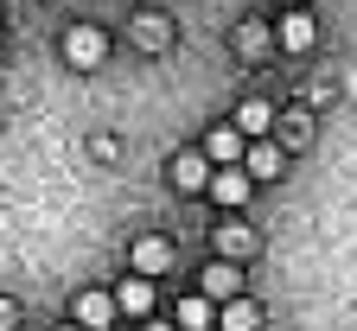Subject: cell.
Listing matches in <instances>:
<instances>
[{"label":"cell","instance_id":"obj_1","mask_svg":"<svg viewBox=\"0 0 357 331\" xmlns=\"http://www.w3.org/2000/svg\"><path fill=\"white\" fill-rule=\"evenodd\" d=\"M64 58H70L77 70H96V64L109 58V32H102V26H70V32H64Z\"/></svg>","mask_w":357,"mask_h":331},{"label":"cell","instance_id":"obj_2","mask_svg":"<svg viewBox=\"0 0 357 331\" xmlns=\"http://www.w3.org/2000/svg\"><path fill=\"white\" fill-rule=\"evenodd\" d=\"M249 185H255V178H249L243 166H217L204 192H211V198H217L223 210H243V204H249Z\"/></svg>","mask_w":357,"mask_h":331},{"label":"cell","instance_id":"obj_3","mask_svg":"<svg viewBox=\"0 0 357 331\" xmlns=\"http://www.w3.org/2000/svg\"><path fill=\"white\" fill-rule=\"evenodd\" d=\"M198 287H204V300L230 306V300H243V274H236V261H211V268L198 274Z\"/></svg>","mask_w":357,"mask_h":331},{"label":"cell","instance_id":"obj_4","mask_svg":"<svg viewBox=\"0 0 357 331\" xmlns=\"http://www.w3.org/2000/svg\"><path fill=\"white\" fill-rule=\"evenodd\" d=\"M172 268V243H166V236H141V243H134V255H128V274H166Z\"/></svg>","mask_w":357,"mask_h":331},{"label":"cell","instance_id":"obj_5","mask_svg":"<svg viewBox=\"0 0 357 331\" xmlns=\"http://www.w3.org/2000/svg\"><path fill=\"white\" fill-rule=\"evenodd\" d=\"M166 178L178 185V192H204V185H211V160L204 153H172L166 160Z\"/></svg>","mask_w":357,"mask_h":331},{"label":"cell","instance_id":"obj_6","mask_svg":"<svg viewBox=\"0 0 357 331\" xmlns=\"http://www.w3.org/2000/svg\"><path fill=\"white\" fill-rule=\"evenodd\" d=\"M243 153H249V147H243V134H236L230 121L204 134V160H211V166H243Z\"/></svg>","mask_w":357,"mask_h":331},{"label":"cell","instance_id":"obj_7","mask_svg":"<svg viewBox=\"0 0 357 331\" xmlns=\"http://www.w3.org/2000/svg\"><path fill=\"white\" fill-rule=\"evenodd\" d=\"M115 312L147 318V312H153V280H147V274H128L121 287H115Z\"/></svg>","mask_w":357,"mask_h":331},{"label":"cell","instance_id":"obj_8","mask_svg":"<svg viewBox=\"0 0 357 331\" xmlns=\"http://www.w3.org/2000/svg\"><path fill=\"white\" fill-rule=\"evenodd\" d=\"M121 312H115V293H77V325L83 331H109Z\"/></svg>","mask_w":357,"mask_h":331},{"label":"cell","instance_id":"obj_9","mask_svg":"<svg viewBox=\"0 0 357 331\" xmlns=\"http://www.w3.org/2000/svg\"><path fill=\"white\" fill-rule=\"evenodd\" d=\"M243 255H255V229H243V223H217V261H243Z\"/></svg>","mask_w":357,"mask_h":331},{"label":"cell","instance_id":"obj_10","mask_svg":"<svg viewBox=\"0 0 357 331\" xmlns=\"http://www.w3.org/2000/svg\"><path fill=\"white\" fill-rule=\"evenodd\" d=\"M230 128H236L243 140H268V128H275V109H268V102H243Z\"/></svg>","mask_w":357,"mask_h":331},{"label":"cell","instance_id":"obj_11","mask_svg":"<svg viewBox=\"0 0 357 331\" xmlns=\"http://www.w3.org/2000/svg\"><path fill=\"white\" fill-rule=\"evenodd\" d=\"M243 172L249 178H281V147L275 140H255V147L243 153Z\"/></svg>","mask_w":357,"mask_h":331},{"label":"cell","instance_id":"obj_12","mask_svg":"<svg viewBox=\"0 0 357 331\" xmlns=\"http://www.w3.org/2000/svg\"><path fill=\"white\" fill-rule=\"evenodd\" d=\"M312 38H319V32H312V20L294 7V13H281V52H312Z\"/></svg>","mask_w":357,"mask_h":331},{"label":"cell","instance_id":"obj_13","mask_svg":"<svg viewBox=\"0 0 357 331\" xmlns=\"http://www.w3.org/2000/svg\"><path fill=\"white\" fill-rule=\"evenodd\" d=\"M178 331H217V312H211L204 293L198 300H178Z\"/></svg>","mask_w":357,"mask_h":331},{"label":"cell","instance_id":"obj_14","mask_svg":"<svg viewBox=\"0 0 357 331\" xmlns=\"http://www.w3.org/2000/svg\"><path fill=\"white\" fill-rule=\"evenodd\" d=\"M217 331H261V312L249 300H230V306L217 312Z\"/></svg>","mask_w":357,"mask_h":331},{"label":"cell","instance_id":"obj_15","mask_svg":"<svg viewBox=\"0 0 357 331\" xmlns=\"http://www.w3.org/2000/svg\"><path fill=\"white\" fill-rule=\"evenodd\" d=\"M141 331H172V325H141Z\"/></svg>","mask_w":357,"mask_h":331},{"label":"cell","instance_id":"obj_16","mask_svg":"<svg viewBox=\"0 0 357 331\" xmlns=\"http://www.w3.org/2000/svg\"><path fill=\"white\" fill-rule=\"evenodd\" d=\"M58 331H83V325H58Z\"/></svg>","mask_w":357,"mask_h":331},{"label":"cell","instance_id":"obj_17","mask_svg":"<svg viewBox=\"0 0 357 331\" xmlns=\"http://www.w3.org/2000/svg\"><path fill=\"white\" fill-rule=\"evenodd\" d=\"M287 7H306V0H287Z\"/></svg>","mask_w":357,"mask_h":331}]
</instances>
